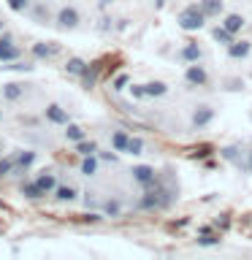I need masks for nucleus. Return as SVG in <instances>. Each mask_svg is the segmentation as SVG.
Wrapping results in <instances>:
<instances>
[{
    "label": "nucleus",
    "mask_w": 252,
    "mask_h": 260,
    "mask_svg": "<svg viewBox=\"0 0 252 260\" xmlns=\"http://www.w3.org/2000/svg\"><path fill=\"white\" fill-rule=\"evenodd\" d=\"M198 244H201V247H214V244H219V239H217V233H214V231L203 228L201 236H198Z\"/></svg>",
    "instance_id": "obj_24"
},
{
    "label": "nucleus",
    "mask_w": 252,
    "mask_h": 260,
    "mask_svg": "<svg viewBox=\"0 0 252 260\" xmlns=\"http://www.w3.org/2000/svg\"><path fill=\"white\" fill-rule=\"evenodd\" d=\"M98 168H101V157H98V154H84L81 162H79V174L81 176H95Z\"/></svg>",
    "instance_id": "obj_11"
},
{
    "label": "nucleus",
    "mask_w": 252,
    "mask_h": 260,
    "mask_svg": "<svg viewBox=\"0 0 252 260\" xmlns=\"http://www.w3.org/2000/svg\"><path fill=\"white\" fill-rule=\"evenodd\" d=\"M247 168L252 171V146H249V152H247Z\"/></svg>",
    "instance_id": "obj_36"
},
{
    "label": "nucleus",
    "mask_w": 252,
    "mask_h": 260,
    "mask_svg": "<svg viewBox=\"0 0 252 260\" xmlns=\"http://www.w3.org/2000/svg\"><path fill=\"white\" fill-rule=\"evenodd\" d=\"M14 166H16V162H14V154H11V157H3V160H0V176L14 174Z\"/></svg>",
    "instance_id": "obj_27"
},
{
    "label": "nucleus",
    "mask_w": 252,
    "mask_h": 260,
    "mask_svg": "<svg viewBox=\"0 0 252 260\" xmlns=\"http://www.w3.org/2000/svg\"><path fill=\"white\" fill-rule=\"evenodd\" d=\"M201 11L206 14V19H214V16L223 14V0H201Z\"/></svg>",
    "instance_id": "obj_19"
},
{
    "label": "nucleus",
    "mask_w": 252,
    "mask_h": 260,
    "mask_svg": "<svg viewBox=\"0 0 252 260\" xmlns=\"http://www.w3.org/2000/svg\"><path fill=\"white\" fill-rule=\"evenodd\" d=\"M98 157L106 160V162H114V160H117V154H114V152H98Z\"/></svg>",
    "instance_id": "obj_33"
},
{
    "label": "nucleus",
    "mask_w": 252,
    "mask_h": 260,
    "mask_svg": "<svg viewBox=\"0 0 252 260\" xmlns=\"http://www.w3.org/2000/svg\"><path fill=\"white\" fill-rule=\"evenodd\" d=\"M117 214H119V203L109 201V203H106V217H117Z\"/></svg>",
    "instance_id": "obj_31"
},
{
    "label": "nucleus",
    "mask_w": 252,
    "mask_h": 260,
    "mask_svg": "<svg viewBox=\"0 0 252 260\" xmlns=\"http://www.w3.org/2000/svg\"><path fill=\"white\" fill-rule=\"evenodd\" d=\"M179 57H182L184 62H198L201 57H203V52H201V46L195 44V41H190V44H187L182 52H179Z\"/></svg>",
    "instance_id": "obj_18"
},
{
    "label": "nucleus",
    "mask_w": 252,
    "mask_h": 260,
    "mask_svg": "<svg viewBox=\"0 0 252 260\" xmlns=\"http://www.w3.org/2000/svg\"><path fill=\"white\" fill-rule=\"evenodd\" d=\"M252 52V41H233V44H228V57L231 60H244Z\"/></svg>",
    "instance_id": "obj_10"
},
{
    "label": "nucleus",
    "mask_w": 252,
    "mask_h": 260,
    "mask_svg": "<svg viewBox=\"0 0 252 260\" xmlns=\"http://www.w3.org/2000/svg\"><path fill=\"white\" fill-rule=\"evenodd\" d=\"M0 60H3V62L19 60V49L14 46V38H11V36H3V38H0Z\"/></svg>",
    "instance_id": "obj_9"
},
{
    "label": "nucleus",
    "mask_w": 252,
    "mask_h": 260,
    "mask_svg": "<svg viewBox=\"0 0 252 260\" xmlns=\"http://www.w3.org/2000/svg\"><path fill=\"white\" fill-rule=\"evenodd\" d=\"M163 3H166V0H154V8H163Z\"/></svg>",
    "instance_id": "obj_37"
},
{
    "label": "nucleus",
    "mask_w": 252,
    "mask_h": 260,
    "mask_svg": "<svg viewBox=\"0 0 252 260\" xmlns=\"http://www.w3.org/2000/svg\"><path fill=\"white\" fill-rule=\"evenodd\" d=\"M54 22H57V27H62V30H73V27H79L81 14H79L73 6H65V8H60V11H57Z\"/></svg>",
    "instance_id": "obj_3"
},
{
    "label": "nucleus",
    "mask_w": 252,
    "mask_h": 260,
    "mask_svg": "<svg viewBox=\"0 0 252 260\" xmlns=\"http://www.w3.org/2000/svg\"><path fill=\"white\" fill-rule=\"evenodd\" d=\"M211 119H214V109H211V106H206V103H201V106H195V109H193L190 125H193L195 130H201V127H206Z\"/></svg>",
    "instance_id": "obj_6"
},
{
    "label": "nucleus",
    "mask_w": 252,
    "mask_h": 260,
    "mask_svg": "<svg viewBox=\"0 0 252 260\" xmlns=\"http://www.w3.org/2000/svg\"><path fill=\"white\" fill-rule=\"evenodd\" d=\"M130 92H133V98H144V95H146V92H144V84H136Z\"/></svg>",
    "instance_id": "obj_34"
},
{
    "label": "nucleus",
    "mask_w": 252,
    "mask_h": 260,
    "mask_svg": "<svg viewBox=\"0 0 252 260\" xmlns=\"http://www.w3.org/2000/svg\"><path fill=\"white\" fill-rule=\"evenodd\" d=\"M65 71H68L71 76H84V79H89V65L81 60V57H71L68 65H65Z\"/></svg>",
    "instance_id": "obj_15"
},
{
    "label": "nucleus",
    "mask_w": 252,
    "mask_h": 260,
    "mask_svg": "<svg viewBox=\"0 0 252 260\" xmlns=\"http://www.w3.org/2000/svg\"><path fill=\"white\" fill-rule=\"evenodd\" d=\"M128 146H130V136L125 130H114L111 133V149L117 154H128Z\"/></svg>",
    "instance_id": "obj_12"
},
{
    "label": "nucleus",
    "mask_w": 252,
    "mask_h": 260,
    "mask_svg": "<svg viewBox=\"0 0 252 260\" xmlns=\"http://www.w3.org/2000/svg\"><path fill=\"white\" fill-rule=\"evenodd\" d=\"M76 152L84 157V154H95L98 152V146H95V141H87V138H81V141H76Z\"/></svg>",
    "instance_id": "obj_25"
},
{
    "label": "nucleus",
    "mask_w": 252,
    "mask_h": 260,
    "mask_svg": "<svg viewBox=\"0 0 252 260\" xmlns=\"http://www.w3.org/2000/svg\"><path fill=\"white\" fill-rule=\"evenodd\" d=\"M166 203V190H154V187H146V192L136 201L138 211H154Z\"/></svg>",
    "instance_id": "obj_2"
},
{
    "label": "nucleus",
    "mask_w": 252,
    "mask_h": 260,
    "mask_svg": "<svg viewBox=\"0 0 252 260\" xmlns=\"http://www.w3.org/2000/svg\"><path fill=\"white\" fill-rule=\"evenodd\" d=\"M130 174H133V182L141 184L144 190H146V187H154V182H158V174H154L152 166H133V168H130Z\"/></svg>",
    "instance_id": "obj_5"
},
{
    "label": "nucleus",
    "mask_w": 252,
    "mask_h": 260,
    "mask_svg": "<svg viewBox=\"0 0 252 260\" xmlns=\"http://www.w3.org/2000/svg\"><path fill=\"white\" fill-rule=\"evenodd\" d=\"M65 138H68V141H81V138H87L84 136V130H81L79 125H73V122H68V125H65Z\"/></svg>",
    "instance_id": "obj_23"
},
{
    "label": "nucleus",
    "mask_w": 252,
    "mask_h": 260,
    "mask_svg": "<svg viewBox=\"0 0 252 260\" xmlns=\"http://www.w3.org/2000/svg\"><path fill=\"white\" fill-rule=\"evenodd\" d=\"M57 52H60V46H57V44H36V46H33V54H36V57H52Z\"/></svg>",
    "instance_id": "obj_21"
},
{
    "label": "nucleus",
    "mask_w": 252,
    "mask_h": 260,
    "mask_svg": "<svg viewBox=\"0 0 252 260\" xmlns=\"http://www.w3.org/2000/svg\"><path fill=\"white\" fill-rule=\"evenodd\" d=\"M144 92L146 98H163L168 95V84L166 81H149V84H144Z\"/></svg>",
    "instance_id": "obj_20"
},
{
    "label": "nucleus",
    "mask_w": 252,
    "mask_h": 260,
    "mask_svg": "<svg viewBox=\"0 0 252 260\" xmlns=\"http://www.w3.org/2000/svg\"><path fill=\"white\" fill-rule=\"evenodd\" d=\"M36 160H38V152H33V149H19V152L14 154V162H16V166H14V174H16V176L24 174V171H27Z\"/></svg>",
    "instance_id": "obj_7"
},
{
    "label": "nucleus",
    "mask_w": 252,
    "mask_h": 260,
    "mask_svg": "<svg viewBox=\"0 0 252 260\" xmlns=\"http://www.w3.org/2000/svg\"><path fill=\"white\" fill-rule=\"evenodd\" d=\"M176 22H179V27L182 30H203V24H206V14L201 11V6H187L182 14L176 16Z\"/></svg>",
    "instance_id": "obj_1"
},
{
    "label": "nucleus",
    "mask_w": 252,
    "mask_h": 260,
    "mask_svg": "<svg viewBox=\"0 0 252 260\" xmlns=\"http://www.w3.org/2000/svg\"><path fill=\"white\" fill-rule=\"evenodd\" d=\"M3 98H6V101H11V103L22 101V98H24V84H22V81H8V84H3Z\"/></svg>",
    "instance_id": "obj_13"
},
{
    "label": "nucleus",
    "mask_w": 252,
    "mask_h": 260,
    "mask_svg": "<svg viewBox=\"0 0 252 260\" xmlns=\"http://www.w3.org/2000/svg\"><path fill=\"white\" fill-rule=\"evenodd\" d=\"M0 30H3V22H0Z\"/></svg>",
    "instance_id": "obj_39"
},
{
    "label": "nucleus",
    "mask_w": 252,
    "mask_h": 260,
    "mask_svg": "<svg viewBox=\"0 0 252 260\" xmlns=\"http://www.w3.org/2000/svg\"><path fill=\"white\" fill-rule=\"evenodd\" d=\"M8 8L16 14H22V11H27L30 8V0H8Z\"/></svg>",
    "instance_id": "obj_29"
},
{
    "label": "nucleus",
    "mask_w": 252,
    "mask_h": 260,
    "mask_svg": "<svg viewBox=\"0 0 252 260\" xmlns=\"http://www.w3.org/2000/svg\"><path fill=\"white\" fill-rule=\"evenodd\" d=\"M217 225H219V228H228V225H231V219L223 217V219H217Z\"/></svg>",
    "instance_id": "obj_35"
},
{
    "label": "nucleus",
    "mask_w": 252,
    "mask_h": 260,
    "mask_svg": "<svg viewBox=\"0 0 252 260\" xmlns=\"http://www.w3.org/2000/svg\"><path fill=\"white\" fill-rule=\"evenodd\" d=\"M36 182H38V187H41V190H44L46 195L57 190V176L52 174V171H44V174H38Z\"/></svg>",
    "instance_id": "obj_17"
},
{
    "label": "nucleus",
    "mask_w": 252,
    "mask_h": 260,
    "mask_svg": "<svg viewBox=\"0 0 252 260\" xmlns=\"http://www.w3.org/2000/svg\"><path fill=\"white\" fill-rule=\"evenodd\" d=\"M0 119H3V111H0Z\"/></svg>",
    "instance_id": "obj_38"
},
{
    "label": "nucleus",
    "mask_w": 252,
    "mask_h": 260,
    "mask_svg": "<svg viewBox=\"0 0 252 260\" xmlns=\"http://www.w3.org/2000/svg\"><path fill=\"white\" fill-rule=\"evenodd\" d=\"M22 195H24V198H44V190H41V187H38V182H27V184H22Z\"/></svg>",
    "instance_id": "obj_22"
},
{
    "label": "nucleus",
    "mask_w": 252,
    "mask_h": 260,
    "mask_svg": "<svg viewBox=\"0 0 252 260\" xmlns=\"http://www.w3.org/2000/svg\"><path fill=\"white\" fill-rule=\"evenodd\" d=\"M211 32H214V38L219 41V44H233V41H236V36H233V32H228L225 27H214V30H211Z\"/></svg>",
    "instance_id": "obj_26"
},
{
    "label": "nucleus",
    "mask_w": 252,
    "mask_h": 260,
    "mask_svg": "<svg viewBox=\"0 0 252 260\" xmlns=\"http://www.w3.org/2000/svg\"><path fill=\"white\" fill-rule=\"evenodd\" d=\"M79 219H81V222H101L103 214H81Z\"/></svg>",
    "instance_id": "obj_32"
},
{
    "label": "nucleus",
    "mask_w": 252,
    "mask_h": 260,
    "mask_svg": "<svg viewBox=\"0 0 252 260\" xmlns=\"http://www.w3.org/2000/svg\"><path fill=\"white\" fill-rule=\"evenodd\" d=\"M128 154H144V141L141 138H130V146H128Z\"/></svg>",
    "instance_id": "obj_28"
},
{
    "label": "nucleus",
    "mask_w": 252,
    "mask_h": 260,
    "mask_svg": "<svg viewBox=\"0 0 252 260\" xmlns=\"http://www.w3.org/2000/svg\"><path fill=\"white\" fill-rule=\"evenodd\" d=\"M223 27H225L228 32H233V36H239V32L247 27V19H244L241 14H228L225 22H223Z\"/></svg>",
    "instance_id": "obj_14"
},
{
    "label": "nucleus",
    "mask_w": 252,
    "mask_h": 260,
    "mask_svg": "<svg viewBox=\"0 0 252 260\" xmlns=\"http://www.w3.org/2000/svg\"><path fill=\"white\" fill-rule=\"evenodd\" d=\"M128 84H130V76H128V73H119V76L114 79V89H117V92H122Z\"/></svg>",
    "instance_id": "obj_30"
},
{
    "label": "nucleus",
    "mask_w": 252,
    "mask_h": 260,
    "mask_svg": "<svg viewBox=\"0 0 252 260\" xmlns=\"http://www.w3.org/2000/svg\"><path fill=\"white\" fill-rule=\"evenodd\" d=\"M184 81H187V84H193V87H203V84H209V73H206V68H203V65H198V62H187Z\"/></svg>",
    "instance_id": "obj_4"
},
{
    "label": "nucleus",
    "mask_w": 252,
    "mask_h": 260,
    "mask_svg": "<svg viewBox=\"0 0 252 260\" xmlns=\"http://www.w3.org/2000/svg\"><path fill=\"white\" fill-rule=\"evenodd\" d=\"M54 198L60 201V203H73V201L79 198V190H76V187H71V184H57Z\"/></svg>",
    "instance_id": "obj_16"
},
{
    "label": "nucleus",
    "mask_w": 252,
    "mask_h": 260,
    "mask_svg": "<svg viewBox=\"0 0 252 260\" xmlns=\"http://www.w3.org/2000/svg\"><path fill=\"white\" fill-rule=\"evenodd\" d=\"M44 114H46V119L52 122V125H68V122H71L68 111H65V109H62L60 103H49Z\"/></svg>",
    "instance_id": "obj_8"
}]
</instances>
